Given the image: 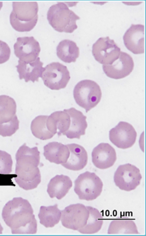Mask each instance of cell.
Here are the masks:
<instances>
[{"instance_id":"6da1fadb","label":"cell","mask_w":146,"mask_h":236,"mask_svg":"<svg viewBox=\"0 0 146 236\" xmlns=\"http://www.w3.org/2000/svg\"><path fill=\"white\" fill-rule=\"evenodd\" d=\"M2 216L13 234H34L37 232L33 208L26 199L15 197L9 201L3 208Z\"/></svg>"},{"instance_id":"7a4b0ae2","label":"cell","mask_w":146,"mask_h":236,"mask_svg":"<svg viewBox=\"0 0 146 236\" xmlns=\"http://www.w3.org/2000/svg\"><path fill=\"white\" fill-rule=\"evenodd\" d=\"M15 180L22 188L28 190L36 188L41 182L39 168L40 152L36 147L31 148L26 143L21 146L16 154Z\"/></svg>"},{"instance_id":"3957f363","label":"cell","mask_w":146,"mask_h":236,"mask_svg":"<svg viewBox=\"0 0 146 236\" xmlns=\"http://www.w3.org/2000/svg\"><path fill=\"white\" fill-rule=\"evenodd\" d=\"M10 16L13 28L20 32H29L36 25L38 6L35 1H13Z\"/></svg>"},{"instance_id":"277c9868","label":"cell","mask_w":146,"mask_h":236,"mask_svg":"<svg viewBox=\"0 0 146 236\" xmlns=\"http://www.w3.org/2000/svg\"><path fill=\"white\" fill-rule=\"evenodd\" d=\"M80 18L63 2H59L51 6L47 13V19L50 24L60 32H73L78 27L76 21Z\"/></svg>"},{"instance_id":"5b68a950","label":"cell","mask_w":146,"mask_h":236,"mask_svg":"<svg viewBox=\"0 0 146 236\" xmlns=\"http://www.w3.org/2000/svg\"><path fill=\"white\" fill-rule=\"evenodd\" d=\"M73 96L76 103L85 109L87 113L99 102L102 92L100 86L96 82L90 80H84L75 85Z\"/></svg>"},{"instance_id":"8992f818","label":"cell","mask_w":146,"mask_h":236,"mask_svg":"<svg viewBox=\"0 0 146 236\" xmlns=\"http://www.w3.org/2000/svg\"><path fill=\"white\" fill-rule=\"evenodd\" d=\"M15 100L6 95H0V135L10 136L19 129Z\"/></svg>"},{"instance_id":"52a82bcc","label":"cell","mask_w":146,"mask_h":236,"mask_svg":"<svg viewBox=\"0 0 146 236\" xmlns=\"http://www.w3.org/2000/svg\"><path fill=\"white\" fill-rule=\"evenodd\" d=\"M74 183V191L80 200H94L100 195L102 190L103 182L94 172L86 171L80 174Z\"/></svg>"},{"instance_id":"ba28073f","label":"cell","mask_w":146,"mask_h":236,"mask_svg":"<svg viewBox=\"0 0 146 236\" xmlns=\"http://www.w3.org/2000/svg\"><path fill=\"white\" fill-rule=\"evenodd\" d=\"M41 78L46 86L57 90L66 87L70 77L66 66L59 62H53L45 66Z\"/></svg>"},{"instance_id":"9c48e42d","label":"cell","mask_w":146,"mask_h":236,"mask_svg":"<svg viewBox=\"0 0 146 236\" xmlns=\"http://www.w3.org/2000/svg\"><path fill=\"white\" fill-rule=\"evenodd\" d=\"M61 213L62 225L67 228L78 231L86 225L89 215L87 206L80 203L70 205Z\"/></svg>"},{"instance_id":"30bf717a","label":"cell","mask_w":146,"mask_h":236,"mask_svg":"<svg viewBox=\"0 0 146 236\" xmlns=\"http://www.w3.org/2000/svg\"><path fill=\"white\" fill-rule=\"evenodd\" d=\"M141 178L139 169L129 163L119 166L114 176L116 185L127 191L135 189L140 184Z\"/></svg>"},{"instance_id":"8fae6325","label":"cell","mask_w":146,"mask_h":236,"mask_svg":"<svg viewBox=\"0 0 146 236\" xmlns=\"http://www.w3.org/2000/svg\"><path fill=\"white\" fill-rule=\"evenodd\" d=\"M120 49L109 37L99 38L92 47V53L95 60L103 65L112 64L119 57Z\"/></svg>"},{"instance_id":"7c38bea8","label":"cell","mask_w":146,"mask_h":236,"mask_svg":"<svg viewBox=\"0 0 146 236\" xmlns=\"http://www.w3.org/2000/svg\"><path fill=\"white\" fill-rule=\"evenodd\" d=\"M110 141L117 148L125 149L132 146L136 141L137 133L131 124L120 121L109 131Z\"/></svg>"},{"instance_id":"4fadbf2b","label":"cell","mask_w":146,"mask_h":236,"mask_svg":"<svg viewBox=\"0 0 146 236\" xmlns=\"http://www.w3.org/2000/svg\"><path fill=\"white\" fill-rule=\"evenodd\" d=\"M14 48L15 54L19 60L27 63L35 61L40 51L38 42L33 36L18 38Z\"/></svg>"},{"instance_id":"5bb4252c","label":"cell","mask_w":146,"mask_h":236,"mask_svg":"<svg viewBox=\"0 0 146 236\" xmlns=\"http://www.w3.org/2000/svg\"><path fill=\"white\" fill-rule=\"evenodd\" d=\"M134 66L133 60L128 54L121 51L118 58L112 64L103 65V70L108 77L119 79L128 75Z\"/></svg>"},{"instance_id":"9a60e30c","label":"cell","mask_w":146,"mask_h":236,"mask_svg":"<svg viewBox=\"0 0 146 236\" xmlns=\"http://www.w3.org/2000/svg\"><path fill=\"white\" fill-rule=\"evenodd\" d=\"M144 25L132 24L125 33L123 40L127 48L135 54L144 53Z\"/></svg>"},{"instance_id":"2e32d148","label":"cell","mask_w":146,"mask_h":236,"mask_svg":"<svg viewBox=\"0 0 146 236\" xmlns=\"http://www.w3.org/2000/svg\"><path fill=\"white\" fill-rule=\"evenodd\" d=\"M92 157L94 165L102 169L112 166L116 160L115 150L107 143H101L94 148L92 152Z\"/></svg>"},{"instance_id":"e0dca14e","label":"cell","mask_w":146,"mask_h":236,"mask_svg":"<svg viewBox=\"0 0 146 236\" xmlns=\"http://www.w3.org/2000/svg\"><path fill=\"white\" fill-rule=\"evenodd\" d=\"M64 111L69 114L70 118V123L68 130L64 134L70 139H79L81 136L85 135L87 127L86 117L82 112L74 108L64 109Z\"/></svg>"},{"instance_id":"ac0fdd59","label":"cell","mask_w":146,"mask_h":236,"mask_svg":"<svg viewBox=\"0 0 146 236\" xmlns=\"http://www.w3.org/2000/svg\"><path fill=\"white\" fill-rule=\"evenodd\" d=\"M18 64L16 67L19 74L20 79H24L26 82L31 81L33 82H38L39 77H41L45 70L42 66L43 63L38 57L34 61L27 63L19 60Z\"/></svg>"},{"instance_id":"d6986e66","label":"cell","mask_w":146,"mask_h":236,"mask_svg":"<svg viewBox=\"0 0 146 236\" xmlns=\"http://www.w3.org/2000/svg\"><path fill=\"white\" fill-rule=\"evenodd\" d=\"M70 151L69 157L66 163L62 165L66 168L73 171L83 169L86 165L87 153L82 146L76 143L66 145Z\"/></svg>"},{"instance_id":"ffe728a7","label":"cell","mask_w":146,"mask_h":236,"mask_svg":"<svg viewBox=\"0 0 146 236\" xmlns=\"http://www.w3.org/2000/svg\"><path fill=\"white\" fill-rule=\"evenodd\" d=\"M43 155L50 162L56 164L65 163L70 155L69 149L66 145L57 142H52L44 147Z\"/></svg>"},{"instance_id":"44dd1931","label":"cell","mask_w":146,"mask_h":236,"mask_svg":"<svg viewBox=\"0 0 146 236\" xmlns=\"http://www.w3.org/2000/svg\"><path fill=\"white\" fill-rule=\"evenodd\" d=\"M72 186V182L68 176L56 175L50 180L47 192L50 198L60 200L66 195Z\"/></svg>"},{"instance_id":"7402d4cb","label":"cell","mask_w":146,"mask_h":236,"mask_svg":"<svg viewBox=\"0 0 146 236\" xmlns=\"http://www.w3.org/2000/svg\"><path fill=\"white\" fill-rule=\"evenodd\" d=\"M108 234L116 235H138L136 225L133 219L126 217L113 219L109 225Z\"/></svg>"},{"instance_id":"603a6c76","label":"cell","mask_w":146,"mask_h":236,"mask_svg":"<svg viewBox=\"0 0 146 236\" xmlns=\"http://www.w3.org/2000/svg\"><path fill=\"white\" fill-rule=\"evenodd\" d=\"M56 54L59 58L65 62H75L79 56V48L74 41L64 40L57 46Z\"/></svg>"},{"instance_id":"cb8c5ba5","label":"cell","mask_w":146,"mask_h":236,"mask_svg":"<svg viewBox=\"0 0 146 236\" xmlns=\"http://www.w3.org/2000/svg\"><path fill=\"white\" fill-rule=\"evenodd\" d=\"M57 206L40 207L38 217L41 224L46 228L52 227L59 222L61 213Z\"/></svg>"},{"instance_id":"d4e9b609","label":"cell","mask_w":146,"mask_h":236,"mask_svg":"<svg viewBox=\"0 0 146 236\" xmlns=\"http://www.w3.org/2000/svg\"><path fill=\"white\" fill-rule=\"evenodd\" d=\"M47 119L58 135H64L68 129L70 118L68 113L64 110L53 112L48 116Z\"/></svg>"},{"instance_id":"484cf974","label":"cell","mask_w":146,"mask_h":236,"mask_svg":"<svg viewBox=\"0 0 146 236\" xmlns=\"http://www.w3.org/2000/svg\"><path fill=\"white\" fill-rule=\"evenodd\" d=\"M87 206L89 212V216L86 225L78 231L84 234L95 233L101 229L103 223V217L97 209L91 206Z\"/></svg>"},{"instance_id":"4316f807","label":"cell","mask_w":146,"mask_h":236,"mask_svg":"<svg viewBox=\"0 0 146 236\" xmlns=\"http://www.w3.org/2000/svg\"><path fill=\"white\" fill-rule=\"evenodd\" d=\"M48 116L40 115L36 117L32 121L31 126L33 135L42 140L52 138L54 135L49 130L46 123Z\"/></svg>"},{"instance_id":"83f0119b","label":"cell","mask_w":146,"mask_h":236,"mask_svg":"<svg viewBox=\"0 0 146 236\" xmlns=\"http://www.w3.org/2000/svg\"><path fill=\"white\" fill-rule=\"evenodd\" d=\"M13 161L10 154L0 150V174H8L12 172Z\"/></svg>"},{"instance_id":"f1b7e54d","label":"cell","mask_w":146,"mask_h":236,"mask_svg":"<svg viewBox=\"0 0 146 236\" xmlns=\"http://www.w3.org/2000/svg\"><path fill=\"white\" fill-rule=\"evenodd\" d=\"M11 54L10 49L5 42L0 40V64L9 60Z\"/></svg>"},{"instance_id":"f546056e","label":"cell","mask_w":146,"mask_h":236,"mask_svg":"<svg viewBox=\"0 0 146 236\" xmlns=\"http://www.w3.org/2000/svg\"><path fill=\"white\" fill-rule=\"evenodd\" d=\"M3 230V227H2L0 223V234H1L2 233V231Z\"/></svg>"},{"instance_id":"4dcf8cb0","label":"cell","mask_w":146,"mask_h":236,"mask_svg":"<svg viewBox=\"0 0 146 236\" xmlns=\"http://www.w3.org/2000/svg\"><path fill=\"white\" fill-rule=\"evenodd\" d=\"M3 5V2H0V10L1 9Z\"/></svg>"}]
</instances>
